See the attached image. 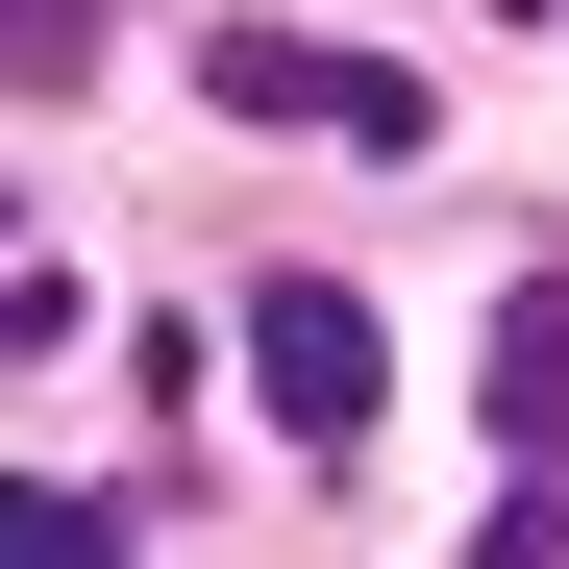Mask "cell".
Returning <instances> with one entry per match:
<instances>
[{"label":"cell","instance_id":"6da1fadb","mask_svg":"<svg viewBox=\"0 0 569 569\" xmlns=\"http://www.w3.org/2000/svg\"><path fill=\"white\" fill-rule=\"evenodd\" d=\"M199 100H223V124H347V149H421V74H397V50H322V26H199Z\"/></svg>","mask_w":569,"mask_h":569},{"label":"cell","instance_id":"7a4b0ae2","mask_svg":"<svg viewBox=\"0 0 569 569\" xmlns=\"http://www.w3.org/2000/svg\"><path fill=\"white\" fill-rule=\"evenodd\" d=\"M248 371H272V421H298V446H371V397H397V347H371L347 272H272V298H248Z\"/></svg>","mask_w":569,"mask_h":569},{"label":"cell","instance_id":"3957f363","mask_svg":"<svg viewBox=\"0 0 569 569\" xmlns=\"http://www.w3.org/2000/svg\"><path fill=\"white\" fill-rule=\"evenodd\" d=\"M470 397H496V446H520V470L569 446V272H520V298H496V347H470Z\"/></svg>","mask_w":569,"mask_h":569},{"label":"cell","instance_id":"277c9868","mask_svg":"<svg viewBox=\"0 0 569 569\" xmlns=\"http://www.w3.org/2000/svg\"><path fill=\"white\" fill-rule=\"evenodd\" d=\"M0 569H124V496H74V470H0Z\"/></svg>","mask_w":569,"mask_h":569},{"label":"cell","instance_id":"5b68a950","mask_svg":"<svg viewBox=\"0 0 569 569\" xmlns=\"http://www.w3.org/2000/svg\"><path fill=\"white\" fill-rule=\"evenodd\" d=\"M0 74H26V100H74V74H100V0H0Z\"/></svg>","mask_w":569,"mask_h":569},{"label":"cell","instance_id":"8992f818","mask_svg":"<svg viewBox=\"0 0 569 569\" xmlns=\"http://www.w3.org/2000/svg\"><path fill=\"white\" fill-rule=\"evenodd\" d=\"M0 347H50V272H26V173H0Z\"/></svg>","mask_w":569,"mask_h":569},{"label":"cell","instance_id":"52a82bcc","mask_svg":"<svg viewBox=\"0 0 569 569\" xmlns=\"http://www.w3.org/2000/svg\"><path fill=\"white\" fill-rule=\"evenodd\" d=\"M470 569H569V496H520V520H496V545H470Z\"/></svg>","mask_w":569,"mask_h":569}]
</instances>
